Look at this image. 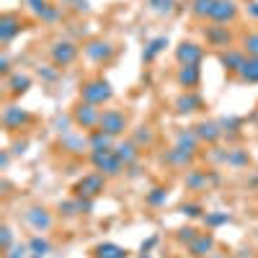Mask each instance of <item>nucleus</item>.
I'll list each match as a JSON object with an SVG mask.
<instances>
[{
  "label": "nucleus",
  "instance_id": "obj_1",
  "mask_svg": "<svg viewBox=\"0 0 258 258\" xmlns=\"http://www.w3.org/2000/svg\"><path fill=\"white\" fill-rule=\"evenodd\" d=\"M111 96H114V91H111L109 80H103V78H91V80H85L80 85V101L103 106V103L111 101Z\"/></svg>",
  "mask_w": 258,
  "mask_h": 258
},
{
  "label": "nucleus",
  "instance_id": "obj_2",
  "mask_svg": "<svg viewBox=\"0 0 258 258\" xmlns=\"http://www.w3.org/2000/svg\"><path fill=\"white\" fill-rule=\"evenodd\" d=\"M91 163L103 176H119L124 170V163L116 158L114 150H91Z\"/></svg>",
  "mask_w": 258,
  "mask_h": 258
},
{
  "label": "nucleus",
  "instance_id": "obj_3",
  "mask_svg": "<svg viewBox=\"0 0 258 258\" xmlns=\"http://www.w3.org/2000/svg\"><path fill=\"white\" fill-rule=\"evenodd\" d=\"M73 121L80 126V129H98V121H101V109L96 103H88V101H80L75 109H73Z\"/></svg>",
  "mask_w": 258,
  "mask_h": 258
},
{
  "label": "nucleus",
  "instance_id": "obj_4",
  "mask_svg": "<svg viewBox=\"0 0 258 258\" xmlns=\"http://www.w3.org/2000/svg\"><path fill=\"white\" fill-rule=\"evenodd\" d=\"M126 114L119 111V109H106L101 111V121H98V129L106 135H111V137H119L124 135V129H126Z\"/></svg>",
  "mask_w": 258,
  "mask_h": 258
},
{
  "label": "nucleus",
  "instance_id": "obj_5",
  "mask_svg": "<svg viewBox=\"0 0 258 258\" xmlns=\"http://www.w3.org/2000/svg\"><path fill=\"white\" fill-rule=\"evenodd\" d=\"M106 188V178L103 173H88V176H83L78 183H75V197H83V199H96L98 194Z\"/></svg>",
  "mask_w": 258,
  "mask_h": 258
},
{
  "label": "nucleus",
  "instance_id": "obj_6",
  "mask_svg": "<svg viewBox=\"0 0 258 258\" xmlns=\"http://www.w3.org/2000/svg\"><path fill=\"white\" fill-rule=\"evenodd\" d=\"M78 44H73V41H57V44L49 49L52 54V62L57 64V68H68V64H73L78 59Z\"/></svg>",
  "mask_w": 258,
  "mask_h": 258
},
{
  "label": "nucleus",
  "instance_id": "obj_7",
  "mask_svg": "<svg viewBox=\"0 0 258 258\" xmlns=\"http://www.w3.org/2000/svg\"><path fill=\"white\" fill-rule=\"evenodd\" d=\"M83 52L93 62H106V59H111V54H114V44L106 41V39H91L88 44H83Z\"/></svg>",
  "mask_w": 258,
  "mask_h": 258
},
{
  "label": "nucleus",
  "instance_id": "obj_8",
  "mask_svg": "<svg viewBox=\"0 0 258 258\" xmlns=\"http://www.w3.org/2000/svg\"><path fill=\"white\" fill-rule=\"evenodd\" d=\"M204 36H207V44L209 47H230V41H232V34L225 24H212L204 26Z\"/></svg>",
  "mask_w": 258,
  "mask_h": 258
},
{
  "label": "nucleus",
  "instance_id": "obj_9",
  "mask_svg": "<svg viewBox=\"0 0 258 258\" xmlns=\"http://www.w3.org/2000/svg\"><path fill=\"white\" fill-rule=\"evenodd\" d=\"M24 29H26V24L21 21V16L6 13L3 18H0V41H3V44H8V41H11L16 34H21Z\"/></svg>",
  "mask_w": 258,
  "mask_h": 258
},
{
  "label": "nucleus",
  "instance_id": "obj_10",
  "mask_svg": "<svg viewBox=\"0 0 258 258\" xmlns=\"http://www.w3.org/2000/svg\"><path fill=\"white\" fill-rule=\"evenodd\" d=\"M204 57V49L197 44V41H181L176 47V59L181 64H199Z\"/></svg>",
  "mask_w": 258,
  "mask_h": 258
},
{
  "label": "nucleus",
  "instance_id": "obj_11",
  "mask_svg": "<svg viewBox=\"0 0 258 258\" xmlns=\"http://www.w3.org/2000/svg\"><path fill=\"white\" fill-rule=\"evenodd\" d=\"M209 18L214 21V24H230V21H235L238 18V6H235V0H217Z\"/></svg>",
  "mask_w": 258,
  "mask_h": 258
},
{
  "label": "nucleus",
  "instance_id": "obj_12",
  "mask_svg": "<svg viewBox=\"0 0 258 258\" xmlns=\"http://www.w3.org/2000/svg\"><path fill=\"white\" fill-rule=\"evenodd\" d=\"M26 222H29L36 232H44V230L52 227V214H49L44 207H31V209L26 212Z\"/></svg>",
  "mask_w": 258,
  "mask_h": 258
},
{
  "label": "nucleus",
  "instance_id": "obj_13",
  "mask_svg": "<svg viewBox=\"0 0 258 258\" xmlns=\"http://www.w3.org/2000/svg\"><path fill=\"white\" fill-rule=\"evenodd\" d=\"M199 78H202L199 64H181V70H178V85L181 88L194 91L199 85Z\"/></svg>",
  "mask_w": 258,
  "mask_h": 258
},
{
  "label": "nucleus",
  "instance_id": "obj_14",
  "mask_svg": "<svg viewBox=\"0 0 258 258\" xmlns=\"http://www.w3.org/2000/svg\"><path fill=\"white\" fill-rule=\"evenodd\" d=\"M245 52H235V49H227L220 54V64L227 70V73H240L243 64H245Z\"/></svg>",
  "mask_w": 258,
  "mask_h": 258
},
{
  "label": "nucleus",
  "instance_id": "obj_15",
  "mask_svg": "<svg viewBox=\"0 0 258 258\" xmlns=\"http://www.w3.org/2000/svg\"><path fill=\"white\" fill-rule=\"evenodd\" d=\"M114 153H116V158H119L124 165H132V163L140 158V147H137L135 140H126V142L114 145Z\"/></svg>",
  "mask_w": 258,
  "mask_h": 258
},
{
  "label": "nucleus",
  "instance_id": "obj_16",
  "mask_svg": "<svg viewBox=\"0 0 258 258\" xmlns=\"http://www.w3.org/2000/svg\"><path fill=\"white\" fill-rule=\"evenodd\" d=\"M212 248H214V238L207 232H199V238L194 240V243H188V253L194 255V258H207L209 253H212Z\"/></svg>",
  "mask_w": 258,
  "mask_h": 258
},
{
  "label": "nucleus",
  "instance_id": "obj_17",
  "mask_svg": "<svg viewBox=\"0 0 258 258\" xmlns=\"http://www.w3.org/2000/svg\"><path fill=\"white\" fill-rule=\"evenodd\" d=\"M29 121H31V116H29L24 109H16V106H11V109L3 111V124H6V129H21V126L29 124Z\"/></svg>",
  "mask_w": 258,
  "mask_h": 258
},
{
  "label": "nucleus",
  "instance_id": "obj_18",
  "mask_svg": "<svg viewBox=\"0 0 258 258\" xmlns=\"http://www.w3.org/2000/svg\"><path fill=\"white\" fill-rule=\"evenodd\" d=\"M194 132H197L199 140H204V142H209V145H214V142L222 137L220 124H214V121H202V124H197V126H194Z\"/></svg>",
  "mask_w": 258,
  "mask_h": 258
},
{
  "label": "nucleus",
  "instance_id": "obj_19",
  "mask_svg": "<svg viewBox=\"0 0 258 258\" xmlns=\"http://www.w3.org/2000/svg\"><path fill=\"white\" fill-rule=\"evenodd\" d=\"M191 155L194 153H188V150H183V147H173V150H168V153L163 155V160L168 163V165H178V168H186L188 163H191Z\"/></svg>",
  "mask_w": 258,
  "mask_h": 258
},
{
  "label": "nucleus",
  "instance_id": "obj_20",
  "mask_svg": "<svg viewBox=\"0 0 258 258\" xmlns=\"http://www.w3.org/2000/svg\"><path fill=\"white\" fill-rule=\"evenodd\" d=\"M88 147H91V150H114V137L106 135V132H101V129H91Z\"/></svg>",
  "mask_w": 258,
  "mask_h": 258
},
{
  "label": "nucleus",
  "instance_id": "obj_21",
  "mask_svg": "<svg viewBox=\"0 0 258 258\" xmlns=\"http://www.w3.org/2000/svg\"><path fill=\"white\" fill-rule=\"evenodd\" d=\"M197 109H202V98L199 96H194L191 91L178 96V101H176V111L178 114H188V111H197Z\"/></svg>",
  "mask_w": 258,
  "mask_h": 258
},
{
  "label": "nucleus",
  "instance_id": "obj_22",
  "mask_svg": "<svg viewBox=\"0 0 258 258\" xmlns=\"http://www.w3.org/2000/svg\"><path fill=\"white\" fill-rule=\"evenodd\" d=\"M93 253H96V258H126V250L116 243H101L93 248Z\"/></svg>",
  "mask_w": 258,
  "mask_h": 258
},
{
  "label": "nucleus",
  "instance_id": "obj_23",
  "mask_svg": "<svg viewBox=\"0 0 258 258\" xmlns=\"http://www.w3.org/2000/svg\"><path fill=\"white\" fill-rule=\"evenodd\" d=\"M8 88H11V93H13V96L26 93V91L31 88V78H29V75H21V73L8 75Z\"/></svg>",
  "mask_w": 258,
  "mask_h": 258
},
{
  "label": "nucleus",
  "instance_id": "obj_24",
  "mask_svg": "<svg viewBox=\"0 0 258 258\" xmlns=\"http://www.w3.org/2000/svg\"><path fill=\"white\" fill-rule=\"evenodd\" d=\"M240 80L245 83H258V57H248L245 64H243V70L238 73Z\"/></svg>",
  "mask_w": 258,
  "mask_h": 258
},
{
  "label": "nucleus",
  "instance_id": "obj_25",
  "mask_svg": "<svg viewBox=\"0 0 258 258\" xmlns=\"http://www.w3.org/2000/svg\"><path fill=\"white\" fill-rule=\"evenodd\" d=\"M165 47H168V39H165V36L153 39V41L147 44V49L142 52V59H145V62H153V59H155V57H158V54L165 49Z\"/></svg>",
  "mask_w": 258,
  "mask_h": 258
},
{
  "label": "nucleus",
  "instance_id": "obj_26",
  "mask_svg": "<svg viewBox=\"0 0 258 258\" xmlns=\"http://www.w3.org/2000/svg\"><path fill=\"white\" fill-rule=\"evenodd\" d=\"M217 0H191V13L197 18H209Z\"/></svg>",
  "mask_w": 258,
  "mask_h": 258
},
{
  "label": "nucleus",
  "instance_id": "obj_27",
  "mask_svg": "<svg viewBox=\"0 0 258 258\" xmlns=\"http://www.w3.org/2000/svg\"><path fill=\"white\" fill-rule=\"evenodd\" d=\"M197 145H199L197 132H181V135H178V147H183V150H188V153H194V150H197Z\"/></svg>",
  "mask_w": 258,
  "mask_h": 258
},
{
  "label": "nucleus",
  "instance_id": "obj_28",
  "mask_svg": "<svg viewBox=\"0 0 258 258\" xmlns=\"http://www.w3.org/2000/svg\"><path fill=\"white\" fill-rule=\"evenodd\" d=\"M243 52L248 57H258V34H245L243 36Z\"/></svg>",
  "mask_w": 258,
  "mask_h": 258
},
{
  "label": "nucleus",
  "instance_id": "obj_29",
  "mask_svg": "<svg viewBox=\"0 0 258 258\" xmlns=\"http://www.w3.org/2000/svg\"><path fill=\"white\" fill-rule=\"evenodd\" d=\"M29 250H31L36 258H41L44 253H49V243H47L44 238H31V240H29Z\"/></svg>",
  "mask_w": 258,
  "mask_h": 258
},
{
  "label": "nucleus",
  "instance_id": "obj_30",
  "mask_svg": "<svg viewBox=\"0 0 258 258\" xmlns=\"http://www.w3.org/2000/svg\"><path fill=\"white\" fill-rule=\"evenodd\" d=\"M186 186H188V188H202V186H207V173H202V170H191V173L186 176Z\"/></svg>",
  "mask_w": 258,
  "mask_h": 258
},
{
  "label": "nucleus",
  "instance_id": "obj_31",
  "mask_svg": "<svg viewBox=\"0 0 258 258\" xmlns=\"http://www.w3.org/2000/svg\"><path fill=\"white\" fill-rule=\"evenodd\" d=\"M176 238H178L181 243H194V240L199 238V232L194 230V227H181V230H178V235H176Z\"/></svg>",
  "mask_w": 258,
  "mask_h": 258
},
{
  "label": "nucleus",
  "instance_id": "obj_32",
  "mask_svg": "<svg viewBox=\"0 0 258 258\" xmlns=\"http://www.w3.org/2000/svg\"><path fill=\"white\" fill-rule=\"evenodd\" d=\"M135 142H137V147H140L142 142H145V145H150V142H153V132H150V126H140V129H137Z\"/></svg>",
  "mask_w": 258,
  "mask_h": 258
},
{
  "label": "nucleus",
  "instance_id": "obj_33",
  "mask_svg": "<svg viewBox=\"0 0 258 258\" xmlns=\"http://www.w3.org/2000/svg\"><path fill=\"white\" fill-rule=\"evenodd\" d=\"M168 199V188H153V194H147L150 204H163Z\"/></svg>",
  "mask_w": 258,
  "mask_h": 258
},
{
  "label": "nucleus",
  "instance_id": "obj_34",
  "mask_svg": "<svg viewBox=\"0 0 258 258\" xmlns=\"http://www.w3.org/2000/svg\"><path fill=\"white\" fill-rule=\"evenodd\" d=\"M150 8L158 11V13H168L173 8V0H150Z\"/></svg>",
  "mask_w": 258,
  "mask_h": 258
},
{
  "label": "nucleus",
  "instance_id": "obj_35",
  "mask_svg": "<svg viewBox=\"0 0 258 258\" xmlns=\"http://www.w3.org/2000/svg\"><path fill=\"white\" fill-rule=\"evenodd\" d=\"M230 217H227V214L222 212V214H209L207 212V217H204V222L209 225V227H217V225H222V222H227Z\"/></svg>",
  "mask_w": 258,
  "mask_h": 258
},
{
  "label": "nucleus",
  "instance_id": "obj_36",
  "mask_svg": "<svg viewBox=\"0 0 258 258\" xmlns=\"http://www.w3.org/2000/svg\"><path fill=\"white\" fill-rule=\"evenodd\" d=\"M227 163H232V165H245L248 158L240 153V150H232V153H227Z\"/></svg>",
  "mask_w": 258,
  "mask_h": 258
},
{
  "label": "nucleus",
  "instance_id": "obj_37",
  "mask_svg": "<svg viewBox=\"0 0 258 258\" xmlns=\"http://www.w3.org/2000/svg\"><path fill=\"white\" fill-rule=\"evenodd\" d=\"M0 235H3V253H6V250H11V243H13V232H11V227H8V225H3Z\"/></svg>",
  "mask_w": 258,
  "mask_h": 258
},
{
  "label": "nucleus",
  "instance_id": "obj_38",
  "mask_svg": "<svg viewBox=\"0 0 258 258\" xmlns=\"http://www.w3.org/2000/svg\"><path fill=\"white\" fill-rule=\"evenodd\" d=\"M181 212L188 214V217H202V207H199V204H183Z\"/></svg>",
  "mask_w": 258,
  "mask_h": 258
},
{
  "label": "nucleus",
  "instance_id": "obj_39",
  "mask_svg": "<svg viewBox=\"0 0 258 258\" xmlns=\"http://www.w3.org/2000/svg\"><path fill=\"white\" fill-rule=\"evenodd\" d=\"M26 250H29V245H16V248L6 250V258H24Z\"/></svg>",
  "mask_w": 258,
  "mask_h": 258
},
{
  "label": "nucleus",
  "instance_id": "obj_40",
  "mask_svg": "<svg viewBox=\"0 0 258 258\" xmlns=\"http://www.w3.org/2000/svg\"><path fill=\"white\" fill-rule=\"evenodd\" d=\"M29 6H31V8H34V13H39V16H41V13H44V11L49 8V3H47V0H29Z\"/></svg>",
  "mask_w": 258,
  "mask_h": 258
},
{
  "label": "nucleus",
  "instance_id": "obj_41",
  "mask_svg": "<svg viewBox=\"0 0 258 258\" xmlns=\"http://www.w3.org/2000/svg\"><path fill=\"white\" fill-rule=\"evenodd\" d=\"M57 16H59V11H57L54 6H49V8L44 11V13H41V18H44V21H54Z\"/></svg>",
  "mask_w": 258,
  "mask_h": 258
},
{
  "label": "nucleus",
  "instance_id": "obj_42",
  "mask_svg": "<svg viewBox=\"0 0 258 258\" xmlns=\"http://www.w3.org/2000/svg\"><path fill=\"white\" fill-rule=\"evenodd\" d=\"M0 73H3V75H11V62H8V54L0 57Z\"/></svg>",
  "mask_w": 258,
  "mask_h": 258
},
{
  "label": "nucleus",
  "instance_id": "obj_43",
  "mask_svg": "<svg viewBox=\"0 0 258 258\" xmlns=\"http://www.w3.org/2000/svg\"><path fill=\"white\" fill-rule=\"evenodd\" d=\"M248 13L253 18H258V0H253V3H248Z\"/></svg>",
  "mask_w": 258,
  "mask_h": 258
},
{
  "label": "nucleus",
  "instance_id": "obj_44",
  "mask_svg": "<svg viewBox=\"0 0 258 258\" xmlns=\"http://www.w3.org/2000/svg\"><path fill=\"white\" fill-rule=\"evenodd\" d=\"M142 258H150V255H147V253H142Z\"/></svg>",
  "mask_w": 258,
  "mask_h": 258
},
{
  "label": "nucleus",
  "instance_id": "obj_45",
  "mask_svg": "<svg viewBox=\"0 0 258 258\" xmlns=\"http://www.w3.org/2000/svg\"><path fill=\"white\" fill-rule=\"evenodd\" d=\"M34 258H36V255H34Z\"/></svg>",
  "mask_w": 258,
  "mask_h": 258
}]
</instances>
